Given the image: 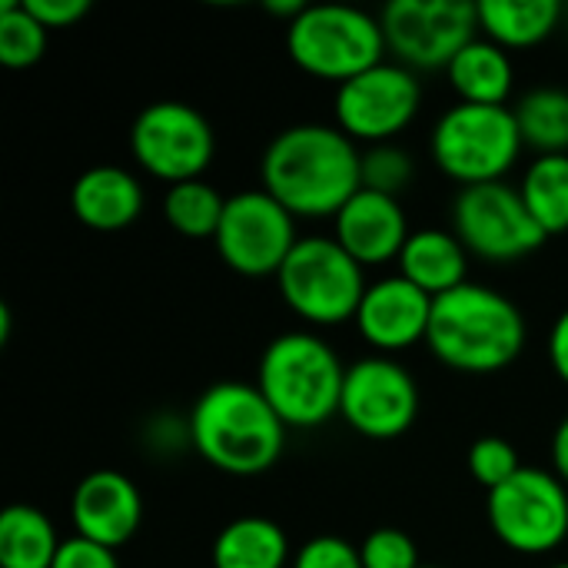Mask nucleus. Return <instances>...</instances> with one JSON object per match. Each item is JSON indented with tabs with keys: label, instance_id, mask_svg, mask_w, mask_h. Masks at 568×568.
<instances>
[{
	"label": "nucleus",
	"instance_id": "25",
	"mask_svg": "<svg viewBox=\"0 0 568 568\" xmlns=\"http://www.w3.org/2000/svg\"><path fill=\"white\" fill-rule=\"evenodd\" d=\"M516 123L523 143L539 150V156L568 153V90L536 87L516 106Z\"/></svg>",
	"mask_w": 568,
	"mask_h": 568
},
{
	"label": "nucleus",
	"instance_id": "19",
	"mask_svg": "<svg viewBox=\"0 0 568 568\" xmlns=\"http://www.w3.org/2000/svg\"><path fill=\"white\" fill-rule=\"evenodd\" d=\"M396 263H399V276H406L413 286H419L433 300L469 283L466 280L469 250L449 230H436V226L413 230Z\"/></svg>",
	"mask_w": 568,
	"mask_h": 568
},
{
	"label": "nucleus",
	"instance_id": "33",
	"mask_svg": "<svg viewBox=\"0 0 568 568\" xmlns=\"http://www.w3.org/2000/svg\"><path fill=\"white\" fill-rule=\"evenodd\" d=\"M27 10L47 27V30H60V27H70L77 20L87 17L90 3L87 0H23Z\"/></svg>",
	"mask_w": 568,
	"mask_h": 568
},
{
	"label": "nucleus",
	"instance_id": "26",
	"mask_svg": "<svg viewBox=\"0 0 568 568\" xmlns=\"http://www.w3.org/2000/svg\"><path fill=\"white\" fill-rule=\"evenodd\" d=\"M223 210H226V196L213 183H206L203 176L200 180H186V183H173L166 190V196H163L166 223L180 236H190V240L216 236Z\"/></svg>",
	"mask_w": 568,
	"mask_h": 568
},
{
	"label": "nucleus",
	"instance_id": "31",
	"mask_svg": "<svg viewBox=\"0 0 568 568\" xmlns=\"http://www.w3.org/2000/svg\"><path fill=\"white\" fill-rule=\"evenodd\" d=\"M293 568H363L359 546L343 536H316L303 542L293 556Z\"/></svg>",
	"mask_w": 568,
	"mask_h": 568
},
{
	"label": "nucleus",
	"instance_id": "34",
	"mask_svg": "<svg viewBox=\"0 0 568 568\" xmlns=\"http://www.w3.org/2000/svg\"><path fill=\"white\" fill-rule=\"evenodd\" d=\"M546 349H549V363H552L556 376L568 383V310L552 323Z\"/></svg>",
	"mask_w": 568,
	"mask_h": 568
},
{
	"label": "nucleus",
	"instance_id": "20",
	"mask_svg": "<svg viewBox=\"0 0 568 568\" xmlns=\"http://www.w3.org/2000/svg\"><path fill=\"white\" fill-rule=\"evenodd\" d=\"M446 73L453 90L459 93V103H479V106H506L516 83V70L506 47L493 43L489 37L469 40L446 67Z\"/></svg>",
	"mask_w": 568,
	"mask_h": 568
},
{
	"label": "nucleus",
	"instance_id": "29",
	"mask_svg": "<svg viewBox=\"0 0 568 568\" xmlns=\"http://www.w3.org/2000/svg\"><path fill=\"white\" fill-rule=\"evenodd\" d=\"M469 476L483 486V489H499L503 483H509L523 463H519V453L509 439H499V436H483L469 446Z\"/></svg>",
	"mask_w": 568,
	"mask_h": 568
},
{
	"label": "nucleus",
	"instance_id": "22",
	"mask_svg": "<svg viewBox=\"0 0 568 568\" xmlns=\"http://www.w3.org/2000/svg\"><path fill=\"white\" fill-rule=\"evenodd\" d=\"M476 7L479 30L506 50L542 43L566 17V7L559 0H483Z\"/></svg>",
	"mask_w": 568,
	"mask_h": 568
},
{
	"label": "nucleus",
	"instance_id": "5",
	"mask_svg": "<svg viewBox=\"0 0 568 568\" xmlns=\"http://www.w3.org/2000/svg\"><path fill=\"white\" fill-rule=\"evenodd\" d=\"M286 50L300 70L346 83L386 57L379 17L349 3H306L286 27Z\"/></svg>",
	"mask_w": 568,
	"mask_h": 568
},
{
	"label": "nucleus",
	"instance_id": "17",
	"mask_svg": "<svg viewBox=\"0 0 568 568\" xmlns=\"http://www.w3.org/2000/svg\"><path fill=\"white\" fill-rule=\"evenodd\" d=\"M409 223L403 213V203L386 193L359 190L336 216H333V240L366 270L389 260H399Z\"/></svg>",
	"mask_w": 568,
	"mask_h": 568
},
{
	"label": "nucleus",
	"instance_id": "27",
	"mask_svg": "<svg viewBox=\"0 0 568 568\" xmlns=\"http://www.w3.org/2000/svg\"><path fill=\"white\" fill-rule=\"evenodd\" d=\"M47 50V27L23 0H0V63L10 70L33 67Z\"/></svg>",
	"mask_w": 568,
	"mask_h": 568
},
{
	"label": "nucleus",
	"instance_id": "37",
	"mask_svg": "<svg viewBox=\"0 0 568 568\" xmlns=\"http://www.w3.org/2000/svg\"><path fill=\"white\" fill-rule=\"evenodd\" d=\"M549 568H568V562H552V566Z\"/></svg>",
	"mask_w": 568,
	"mask_h": 568
},
{
	"label": "nucleus",
	"instance_id": "30",
	"mask_svg": "<svg viewBox=\"0 0 568 568\" xmlns=\"http://www.w3.org/2000/svg\"><path fill=\"white\" fill-rule=\"evenodd\" d=\"M359 559L363 568H419V549L413 542L409 532L403 529H393V526H383V529H373L363 546H359Z\"/></svg>",
	"mask_w": 568,
	"mask_h": 568
},
{
	"label": "nucleus",
	"instance_id": "1",
	"mask_svg": "<svg viewBox=\"0 0 568 568\" xmlns=\"http://www.w3.org/2000/svg\"><path fill=\"white\" fill-rule=\"evenodd\" d=\"M260 176L293 216H336L363 190V153L339 126L296 123L266 143Z\"/></svg>",
	"mask_w": 568,
	"mask_h": 568
},
{
	"label": "nucleus",
	"instance_id": "16",
	"mask_svg": "<svg viewBox=\"0 0 568 568\" xmlns=\"http://www.w3.org/2000/svg\"><path fill=\"white\" fill-rule=\"evenodd\" d=\"M143 519V499L133 479L116 469H97L83 476L70 496L73 536L100 542L106 549L126 546Z\"/></svg>",
	"mask_w": 568,
	"mask_h": 568
},
{
	"label": "nucleus",
	"instance_id": "2",
	"mask_svg": "<svg viewBox=\"0 0 568 568\" xmlns=\"http://www.w3.org/2000/svg\"><path fill=\"white\" fill-rule=\"evenodd\" d=\"M190 449L220 473H266L286 446V423L256 383H213L200 393L190 416Z\"/></svg>",
	"mask_w": 568,
	"mask_h": 568
},
{
	"label": "nucleus",
	"instance_id": "9",
	"mask_svg": "<svg viewBox=\"0 0 568 568\" xmlns=\"http://www.w3.org/2000/svg\"><path fill=\"white\" fill-rule=\"evenodd\" d=\"M453 233L473 256L489 263L523 260L549 240L532 220L519 186L506 180L463 186L453 200Z\"/></svg>",
	"mask_w": 568,
	"mask_h": 568
},
{
	"label": "nucleus",
	"instance_id": "7",
	"mask_svg": "<svg viewBox=\"0 0 568 568\" xmlns=\"http://www.w3.org/2000/svg\"><path fill=\"white\" fill-rule=\"evenodd\" d=\"M366 286L363 266L333 236H300L276 273L283 303L310 326L356 320Z\"/></svg>",
	"mask_w": 568,
	"mask_h": 568
},
{
	"label": "nucleus",
	"instance_id": "38",
	"mask_svg": "<svg viewBox=\"0 0 568 568\" xmlns=\"http://www.w3.org/2000/svg\"><path fill=\"white\" fill-rule=\"evenodd\" d=\"M419 568H443V566H419Z\"/></svg>",
	"mask_w": 568,
	"mask_h": 568
},
{
	"label": "nucleus",
	"instance_id": "10",
	"mask_svg": "<svg viewBox=\"0 0 568 568\" xmlns=\"http://www.w3.org/2000/svg\"><path fill=\"white\" fill-rule=\"evenodd\" d=\"M130 150L150 176L173 186L203 176L216 153V133L196 106L156 100L133 116Z\"/></svg>",
	"mask_w": 568,
	"mask_h": 568
},
{
	"label": "nucleus",
	"instance_id": "35",
	"mask_svg": "<svg viewBox=\"0 0 568 568\" xmlns=\"http://www.w3.org/2000/svg\"><path fill=\"white\" fill-rule=\"evenodd\" d=\"M552 473L568 486V416L552 436Z\"/></svg>",
	"mask_w": 568,
	"mask_h": 568
},
{
	"label": "nucleus",
	"instance_id": "8",
	"mask_svg": "<svg viewBox=\"0 0 568 568\" xmlns=\"http://www.w3.org/2000/svg\"><path fill=\"white\" fill-rule=\"evenodd\" d=\"M493 536L519 556H546L568 539V486L549 469L523 466L486 503Z\"/></svg>",
	"mask_w": 568,
	"mask_h": 568
},
{
	"label": "nucleus",
	"instance_id": "14",
	"mask_svg": "<svg viewBox=\"0 0 568 568\" xmlns=\"http://www.w3.org/2000/svg\"><path fill=\"white\" fill-rule=\"evenodd\" d=\"M339 416L366 439L386 443L403 436L419 416V386L393 356H366L346 366Z\"/></svg>",
	"mask_w": 568,
	"mask_h": 568
},
{
	"label": "nucleus",
	"instance_id": "36",
	"mask_svg": "<svg viewBox=\"0 0 568 568\" xmlns=\"http://www.w3.org/2000/svg\"><path fill=\"white\" fill-rule=\"evenodd\" d=\"M10 310L7 306H0V346H7L10 343Z\"/></svg>",
	"mask_w": 568,
	"mask_h": 568
},
{
	"label": "nucleus",
	"instance_id": "32",
	"mask_svg": "<svg viewBox=\"0 0 568 568\" xmlns=\"http://www.w3.org/2000/svg\"><path fill=\"white\" fill-rule=\"evenodd\" d=\"M53 568H120V562H116V549L70 536V539H63V546L53 559Z\"/></svg>",
	"mask_w": 568,
	"mask_h": 568
},
{
	"label": "nucleus",
	"instance_id": "21",
	"mask_svg": "<svg viewBox=\"0 0 568 568\" xmlns=\"http://www.w3.org/2000/svg\"><path fill=\"white\" fill-rule=\"evenodd\" d=\"M286 559L290 539L266 516H240L226 523L210 549L213 568H283Z\"/></svg>",
	"mask_w": 568,
	"mask_h": 568
},
{
	"label": "nucleus",
	"instance_id": "28",
	"mask_svg": "<svg viewBox=\"0 0 568 568\" xmlns=\"http://www.w3.org/2000/svg\"><path fill=\"white\" fill-rule=\"evenodd\" d=\"M413 156L396 143H376L363 153V190L396 196L413 183Z\"/></svg>",
	"mask_w": 568,
	"mask_h": 568
},
{
	"label": "nucleus",
	"instance_id": "24",
	"mask_svg": "<svg viewBox=\"0 0 568 568\" xmlns=\"http://www.w3.org/2000/svg\"><path fill=\"white\" fill-rule=\"evenodd\" d=\"M519 193L532 213V220L542 226L546 236L568 230V153L536 156L526 170Z\"/></svg>",
	"mask_w": 568,
	"mask_h": 568
},
{
	"label": "nucleus",
	"instance_id": "3",
	"mask_svg": "<svg viewBox=\"0 0 568 568\" xmlns=\"http://www.w3.org/2000/svg\"><path fill=\"white\" fill-rule=\"evenodd\" d=\"M433 356L469 376H489L516 363L526 346V320L519 306L493 286L463 283L433 300L426 333Z\"/></svg>",
	"mask_w": 568,
	"mask_h": 568
},
{
	"label": "nucleus",
	"instance_id": "4",
	"mask_svg": "<svg viewBox=\"0 0 568 568\" xmlns=\"http://www.w3.org/2000/svg\"><path fill=\"white\" fill-rule=\"evenodd\" d=\"M343 379L346 366L336 349L310 329H293L266 343L256 369V389L286 429H316L339 416Z\"/></svg>",
	"mask_w": 568,
	"mask_h": 568
},
{
	"label": "nucleus",
	"instance_id": "13",
	"mask_svg": "<svg viewBox=\"0 0 568 568\" xmlns=\"http://www.w3.org/2000/svg\"><path fill=\"white\" fill-rule=\"evenodd\" d=\"M419 103H423V87L416 73L403 63L383 60L366 73L339 83L333 110H336V126L349 140H363L376 146V143H393V136L413 123Z\"/></svg>",
	"mask_w": 568,
	"mask_h": 568
},
{
	"label": "nucleus",
	"instance_id": "18",
	"mask_svg": "<svg viewBox=\"0 0 568 568\" xmlns=\"http://www.w3.org/2000/svg\"><path fill=\"white\" fill-rule=\"evenodd\" d=\"M70 210L83 226L113 233L143 213V186L123 166H90L70 186Z\"/></svg>",
	"mask_w": 568,
	"mask_h": 568
},
{
	"label": "nucleus",
	"instance_id": "23",
	"mask_svg": "<svg viewBox=\"0 0 568 568\" xmlns=\"http://www.w3.org/2000/svg\"><path fill=\"white\" fill-rule=\"evenodd\" d=\"M63 539L37 506H7L0 513V568H53Z\"/></svg>",
	"mask_w": 568,
	"mask_h": 568
},
{
	"label": "nucleus",
	"instance_id": "12",
	"mask_svg": "<svg viewBox=\"0 0 568 568\" xmlns=\"http://www.w3.org/2000/svg\"><path fill=\"white\" fill-rule=\"evenodd\" d=\"M386 47L403 67H449L476 40L479 7L469 0H393L379 13Z\"/></svg>",
	"mask_w": 568,
	"mask_h": 568
},
{
	"label": "nucleus",
	"instance_id": "11",
	"mask_svg": "<svg viewBox=\"0 0 568 568\" xmlns=\"http://www.w3.org/2000/svg\"><path fill=\"white\" fill-rule=\"evenodd\" d=\"M220 260L240 276H276L296 236V216L263 186L226 196L220 230L213 236Z\"/></svg>",
	"mask_w": 568,
	"mask_h": 568
},
{
	"label": "nucleus",
	"instance_id": "6",
	"mask_svg": "<svg viewBox=\"0 0 568 568\" xmlns=\"http://www.w3.org/2000/svg\"><path fill=\"white\" fill-rule=\"evenodd\" d=\"M523 146L516 110L479 103L449 106L436 120L429 140L436 166L463 186L503 180L516 166Z\"/></svg>",
	"mask_w": 568,
	"mask_h": 568
},
{
	"label": "nucleus",
	"instance_id": "15",
	"mask_svg": "<svg viewBox=\"0 0 568 568\" xmlns=\"http://www.w3.org/2000/svg\"><path fill=\"white\" fill-rule=\"evenodd\" d=\"M429 320L433 296L396 273L366 286L353 323L379 356H393L423 343L429 333Z\"/></svg>",
	"mask_w": 568,
	"mask_h": 568
}]
</instances>
